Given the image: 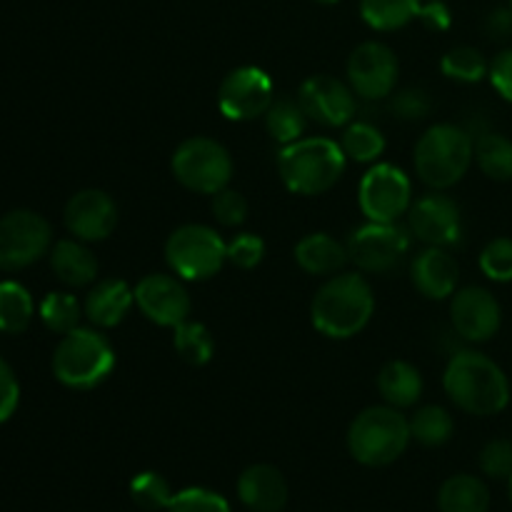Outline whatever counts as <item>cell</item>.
<instances>
[{
	"label": "cell",
	"instance_id": "1",
	"mask_svg": "<svg viewBox=\"0 0 512 512\" xmlns=\"http://www.w3.org/2000/svg\"><path fill=\"white\" fill-rule=\"evenodd\" d=\"M443 385L453 405H458L463 413L498 415L510 403V383L495 360L478 350H460L450 358L445 368Z\"/></svg>",
	"mask_w": 512,
	"mask_h": 512
},
{
	"label": "cell",
	"instance_id": "2",
	"mask_svg": "<svg viewBox=\"0 0 512 512\" xmlns=\"http://www.w3.org/2000/svg\"><path fill=\"white\" fill-rule=\"evenodd\" d=\"M373 313V288L358 273H340L328 278L310 303L313 328L330 340H348L363 333Z\"/></svg>",
	"mask_w": 512,
	"mask_h": 512
},
{
	"label": "cell",
	"instance_id": "3",
	"mask_svg": "<svg viewBox=\"0 0 512 512\" xmlns=\"http://www.w3.org/2000/svg\"><path fill=\"white\" fill-rule=\"evenodd\" d=\"M340 143L330 138H300L278 153V175L295 195H323L338 185L345 173Z\"/></svg>",
	"mask_w": 512,
	"mask_h": 512
},
{
	"label": "cell",
	"instance_id": "4",
	"mask_svg": "<svg viewBox=\"0 0 512 512\" xmlns=\"http://www.w3.org/2000/svg\"><path fill=\"white\" fill-rule=\"evenodd\" d=\"M475 160V140L468 130L453 123H438L420 135L415 145V170L418 178L433 190H448L458 185Z\"/></svg>",
	"mask_w": 512,
	"mask_h": 512
},
{
	"label": "cell",
	"instance_id": "5",
	"mask_svg": "<svg viewBox=\"0 0 512 512\" xmlns=\"http://www.w3.org/2000/svg\"><path fill=\"white\" fill-rule=\"evenodd\" d=\"M408 418L393 405H373L358 413L348 428V450L365 468H385L410 443Z\"/></svg>",
	"mask_w": 512,
	"mask_h": 512
},
{
	"label": "cell",
	"instance_id": "6",
	"mask_svg": "<svg viewBox=\"0 0 512 512\" xmlns=\"http://www.w3.org/2000/svg\"><path fill=\"white\" fill-rule=\"evenodd\" d=\"M115 368V350L105 335L90 328H75L53 353V375L70 390H93L108 380Z\"/></svg>",
	"mask_w": 512,
	"mask_h": 512
},
{
	"label": "cell",
	"instance_id": "7",
	"mask_svg": "<svg viewBox=\"0 0 512 512\" xmlns=\"http://www.w3.org/2000/svg\"><path fill=\"white\" fill-rule=\"evenodd\" d=\"M165 260L173 275L190 283L210 280L228 263V243L203 223H185L165 240Z\"/></svg>",
	"mask_w": 512,
	"mask_h": 512
},
{
	"label": "cell",
	"instance_id": "8",
	"mask_svg": "<svg viewBox=\"0 0 512 512\" xmlns=\"http://www.w3.org/2000/svg\"><path fill=\"white\" fill-rule=\"evenodd\" d=\"M175 180L185 190H193L200 195H215L228 188L233 178V158L223 143L205 135L183 140L175 148L173 160H170Z\"/></svg>",
	"mask_w": 512,
	"mask_h": 512
},
{
	"label": "cell",
	"instance_id": "9",
	"mask_svg": "<svg viewBox=\"0 0 512 512\" xmlns=\"http://www.w3.org/2000/svg\"><path fill=\"white\" fill-rule=\"evenodd\" d=\"M358 203L370 223H398L413 205V183L395 165L378 163L360 180Z\"/></svg>",
	"mask_w": 512,
	"mask_h": 512
},
{
	"label": "cell",
	"instance_id": "10",
	"mask_svg": "<svg viewBox=\"0 0 512 512\" xmlns=\"http://www.w3.org/2000/svg\"><path fill=\"white\" fill-rule=\"evenodd\" d=\"M413 233L400 223H365L348 238V255L363 273H390L408 255Z\"/></svg>",
	"mask_w": 512,
	"mask_h": 512
},
{
	"label": "cell",
	"instance_id": "11",
	"mask_svg": "<svg viewBox=\"0 0 512 512\" xmlns=\"http://www.w3.org/2000/svg\"><path fill=\"white\" fill-rule=\"evenodd\" d=\"M53 230L33 210H13L0 218V270L15 273L38 263L50 250Z\"/></svg>",
	"mask_w": 512,
	"mask_h": 512
},
{
	"label": "cell",
	"instance_id": "12",
	"mask_svg": "<svg viewBox=\"0 0 512 512\" xmlns=\"http://www.w3.org/2000/svg\"><path fill=\"white\" fill-rule=\"evenodd\" d=\"M273 100V80L263 68H255V65H240L230 70L218 90L220 113L235 123L263 118Z\"/></svg>",
	"mask_w": 512,
	"mask_h": 512
},
{
	"label": "cell",
	"instance_id": "13",
	"mask_svg": "<svg viewBox=\"0 0 512 512\" xmlns=\"http://www.w3.org/2000/svg\"><path fill=\"white\" fill-rule=\"evenodd\" d=\"M298 103L308 120L323 128H345L358 113V95L335 75H310L298 90Z\"/></svg>",
	"mask_w": 512,
	"mask_h": 512
},
{
	"label": "cell",
	"instance_id": "14",
	"mask_svg": "<svg viewBox=\"0 0 512 512\" xmlns=\"http://www.w3.org/2000/svg\"><path fill=\"white\" fill-rule=\"evenodd\" d=\"M398 75V55L378 40L358 45L348 58V85L365 100L390 98L398 85Z\"/></svg>",
	"mask_w": 512,
	"mask_h": 512
},
{
	"label": "cell",
	"instance_id": "15",
	"mask_svg": "<svg viewBox=\"0 0 512 512\" xmlns=\"http://www.w3.org/2000/svg\"><path fill=\"white\" fill-rule=\"evenodd\" d=\"M408 228L420 243L435 248H453L463 238L460 205L450 195L428 193L415 200L408 210Z\"/></svg>",
	"mask_w": 512,
	"mask_h": 512
},
{
	"label": "cell",
	"instance_id": "16",
	"mask_svg": "<svg viewBox=\"0 0 512 512\" xmlns=\"http://www.w3.org/2000/svg\"><path fill=\"white\" fill-rule=\"evenodd\" d=\"M135 305L150 323L160 328H178L190 315V295L175 275L150 273L133 288Z\"/></svg>",
	"mask_w": 512,
	"mask_h": 512
},
{
	"label": "cell",
	"instance_id": "17",
	"mask_svg": "<svg viewBox=\"0 0 512 512\" xmlns=\"http://www.w3.org/2000/svg\"><path fill=\"white\" fill-rule=\"evenodd\" d=\"M450 323L455 333L468 343H485L498 335L503 310L490 290L470 285V288L455 290L450 298Z\"/></svg>",
	"mask_w": 512,
	"mask_h": 512
},
{
	"label": "cell",
	"instance_id": "18",
	"mask_svg": "<svg viewBox=\"0 0 512 512\" xmlns=\"http://www.w3.org/2000/svg\"><path fill=\"white\" fill-rule=\"evenodd\" d=\"M65 228L83 243H100L110 238L118 225V205L98 188L78 190L65 205Z\"/></svg>",
	"mask_w": 512,
	"mask_h": 512
},
{
	"label": "cell",
	"instance_id": "19",
	"mask_svg": "<svg viewBox=\"0 0 512 512\" xmlns=\"http://www.w3.org/2000/svg\"><path fill=\"white\" fill-rule=\"evenodd\" d=\"M410 280H413L415 290L428 300L453 298V293L458 290L460 265L448 248L428 245L410 263Z\"/></svg>",
	"mask_w": 512,
	"mask_h": 512
},
{
	"label": "cell",
	"instance_id": "20",
	"mask_svg": "<svg viewBox=\"0 0 512 512\" xmlns=\"http://www.w3.org/2000/svg\"><path fill=\"white\" fill-rule=\"evenodd\" d=\"M238 498L250 512H283L288 505V483L273 465H250L238 478Z\"/></svg>",
	"mask_w": 512,
	"mask_h": 512
},
{
	"label": "cell",
	"instance_id": "21",
	"mask_svg": "<svg viewBox=\"0 0 512 512\" xmlns=\"http://www.w3.org/2000/svg\"><path fill=\"white\" fill-rule=\"evenodd\" d=\"M135 303V293L125 280L105 278L90 288L85 295L83 313L95 328H115L125 320Z\"/></svg>",
	"mask_w": 512,
	"mask_h": 512
},
{
	"label": "cell",
	"instance_id": "22",
	"mask_svg": "<svg viewBox=\"0 0 512 512\" xmlns=\"http://www.w3.org/2000/svg\"><path fill=\"white\" fill-rule=\"evenodd\" d=\"M50 268L68 288H85L98 280V258L83 240H58L50 248Z\"/></svg>",
	"mask_w": 512,
	"mask_h": 512
},
{
	"label": "cell",
	"instance_id": "23",
	"mask_svg": "<svg viewBox=\"0 0 512 512\" xmlns=\"http://www.w3.org/2000/svg\"><path fill=\"white\" fill-rule=\"evenodd\" d=\"M348 260V245L328 233H310L295 245V263L308 275H335Z\"/></svg>",
	"mask_w": 512,
	"mask_h": 512
},
{
	"label": "cell",
	"instance_id": "24",
	"mask_svg": "<svg viewBox=\"0 0 512 512\" xmlns=\"http://www.w3.org/2000/svg\"><path fill=\"white\" fill-rule=\"evenodd\" d=\"M378 390L385 405L393 408H413L423 395V375L408 360H390L378 375Z\"/></svg>",
	"mask_w": 512,
	"mask_h": 512
},
{
	"label": "cell",
	"instance_id": "25",
	"mask_svg": "<svg viewBox=\"0 0 512 512\" xmlns=\"http://www.w3.org/2000/svg\"><path fill=\"white\" fill-rule=\"evenodd\" d=\"M440 512H488L490 490L480 478L468 473L453 475L438 493Z\"/></svg>",
	"mask_w": 512,
	"mask_h": 512
},
{
	"label": "cell",
	"instance_id": "26",
	"mask_svg": "<svg viewBox=\"0 0 512 512\" xmlns=\"http://www.w3.org/2000/svg\"><path fill=\"white\" fill-rule=\"evenodd\" d=\"M263 118L268 135L280 145H290L303 138L305 125H308V115L300 108L298 98H288V95L275 98Z\"/></svg>",
	"mask_w": 512,
	"mask_h": 512
},
{
	"label": "cell",
	"instance_id": "27",
	"mask_svg": "<svg viewBox=\"0 0 512 512\" xmlns=\"http://www.w3.org/2000/svg\"><path fill=\"white\" fill-rule=\"evenodd\" d=\"M420 0H360V15L373 30H398L420 18Z\"/></svg>",
	"mask_w": 512,
	"mask_h": 512
},
{
	"label": "cell",
	"instance_id": "28",
	"mask_svg": "<svg viewBox=\"0 0 512 512\" xmlns=\"http://www.w3.org/2000/svg\"><path fill=\"white\" fill-rule=\"evenodd\" d=\"M410 425V438L418 440L423 448H440V445L448 443L453 438V415L448 413L440 405H425L413 413V418L408 420Z\"/></svg>",
	"mask_w": 512,
	"mask_h": 512
},
{
	"label": "cell",
	"instance_id": "29",
	"mask_svg": "<svg viewBox=\"0 0 512 512\" xmlns=\"http://www.w3.org/2000/svg\"><path fill=\"white\" fill-rule=\"evenodd\" d=\"M340 148L353 163H375L385 153V135L365 120H353L340 135Z\"/></svg>",
	"mask_w": 512,
	"mask_h": 512
},
{
	"label": "cell",
	"instance_id": "30",
	"mask_svg": "<svg viewBox=\"0 0 512 512\" xmlns=\"http://www.w3.org/2000/svg\"><path fill=\"white\" fill-rule=\"evenodd\" d=\"M33 320V298L20 283H0V333L18 335Z\"/></svg>",
	"mask_w": 512,
	"mask_h": 512
},
{
	"label": "cell",
	"instance_id": "31",
	"mask_svg": "<svg viewBox=\"0 0 512 512\" xmlns=\"http://www.w3.org/2000/svg\"><path fill=\"white\" fill-rule=\"evenodd\" d=\"M173 348L183 363L200 368V365L210 363V358H213L215 340L203 323L185 320L178 328H173Z\"/></svg>",
	"mask_w": 512,
	"mask_h": 512
},
{
	"label": "cell",
	"instance_id": "32",
	"mask_svg": "<svg viewBox=\"0 0 512 512\" xmlns=\"http://www.w3.org/2000/svg\"><path fill=\"white\" fill-rule=\"evenodd\" d=\"M475 160L490 180H512V140L505 135H480L475 140Z\"/></svg>",
	"mask_w": 512,
	"mask_h": 512
},
{
	"label": "cell",
	"instance_id": "33",
	"mask_svg": "<svg viewBox=\"0 0 512 512\" xmlns=\"http://www.w3.org/2000/svg\"><path fill=\"white\" fill-rule=\"evenodd\" d=\"M488 68L490 63L483 58V53L470 45H458L440 60V70L445 78L458 80V83H480L488 75Z\"/></svg>",
	"mask_w": 512,
	"mask_h": 512
},
{
	"label": "cell",
	"instance_id": "34",
	"mask_svg": "<svg viewBox=\"0 0 512 512\" xmlns=\"http://www.w3.org/2000/svg\"><path fill=\"white\" fill-rule=\"evenodd\" d=\"M80 315H83V305L70 293H50L40 303V320L45 328L58 335H68L70 330L80 328Z\"/></svg>",
	"mask_w": 512,
	"mask_h": 512
},
{
	"label": "cell",
	"instance_id": "35",
	"mask_svg": "<svg viewBox=\"0 0 512 512\" xmlns=\"http://www.w3.org/2000/svg\"><path fill=\"white\" fill-rule=\"evenodd\" d=\"M130 498L140 510H168L173 490L160 473H140L130 480Z\"/></svg>",
	"mask_w": 512,
	"mask_h": 512
},
{
	"label": "cell",
	"instance_id": "36",
	"mask_svg": "<svg viewBox=\"0 0 512 512\" xmlns=\"http://www.w3.org/2000/svg\"><path fill=\"white\" fill-rule=\"evenodd\" d=\"M480 270L495 283L512 280V238H495L480 253Z\"/></svg>",
	"mask_w": 512,
	"mask_h": 512
},
{
	"label": "cell",
	"instance_id": "37",
	"mask_svg": "<svg viewBox=\"0 0 512 512\" xmlns=\"http://www.w3.org/2000/svg\"><path fill=\"white\" fill-rule=\"evenodd\" d=\"M168 512H230V505L223 495L213 493V490L188 488L173 495Z\"/></svg>",
	"mask_w": 512,
	"mask_h": 512
},
{
	"label": "cell",
	"instance_id": "38",
	"mask_svg": "<svg viewBox=\"0 0 512 512\" xmlns=\"http://www.w3.org/2000/svg\"><path fill=\"white\" fill-rule=\"evenodd\" d=\"M390 110H393L395 118L415 123V120L428 118L430 110H433V100L423 88H403L390 95Z\"/></svg>",
	"mask_w": 512,
	"mask_h": 512
},
{
	"label": "cell",
	"instance_id": "39",
	"mask_svg": "<svg viewBox=\"0 0 512 512\" xmlns=\"http://www.w3.org/2000/svg\"><path fill=\"white\" fill-rule=\"evenodd\" d=\"M213 218L218 220L223 228H238L248 218V200L238 190L223 188L220 193L213 195Z\"/></svg>",
	"mask_w": 512,
	"mask_h": 512
},
{
	"label": "cell",
	"instance_id": "40",
	"mask_svg": "<svg viewBox=\"0 0 512 512\" xmlns=\"http://www.w3.org/2000/svg\"><path fill=\"white\" fill-rule=\"evenodd\" d=\"M265 243L255 233H240L228 243V263L240 270H253L263 263Z\"/></svg>",
	"mask_w": 512,
	"mask_h": 512
},
{
	"label": "cell",
	"instance_id": "41",
	"mask_svg": "<svg viewBox=\"0 0 512 512\" xmlns=\"http://www.w3.org/2000/svg\"><path fill=\"white\" fill-rule=\"evenodd\" d=\"M480 468L490 478H510L512 475V443L510 440H493L480 453Z\"/></svg>",
	"mask_w": 512,
	"mask_h": 512
},
{
	"label": "cell",
	"instance_id": "42",
	"mask_svg": "<svg viewBox=\"0 0 512 512\" xmlns=\"http://www.w3.org/2000/svg\"><path fill=\"white\" fill-rule=\"evenodd\" d=\"M20 403V385L13 368L5 360H0V423L13 418L15 408Z\"/></svg>",
	"mask_w": 512,
	"mask_h": 512
},
{
	"label": "cell",
	"instance_id": "43",
	"mask_svg": "<svg viewBox=\"0 0 512 512\" xmlns=\"http://www.w3.org/2000/svg\"><path fill=\"white\" fill-rule=\"evenodd\" d=\"M488 78L493 88L503 95L508 103H512V48L500 50L493 60H490Z\"/></svg>",
	"mask_w": 512,
	"mask_h": 512
},
{
	"label": "cell",
	"instance_id": "44",
	"mask_svg": "<svg viewBox=\"0 0 512 512\" xmlns=\"http://www.w3.org/2000/svg\"><path fill=\"white\" fill-rule=\"evenodd\" d=\"M420 18H423V23L428 25V28H435V30H445L450 25L448 10H445V5H440V3L425 5L423 13H420Z\"/></svg>",
	"mask_w": 512,
	"mask_h": 512
},
{
	"label": "cell",
	"instance_id": "45",
	"mask_svg": "<svg viewBox=\"0 0 512 512\" xmlns=\"http://www.w3.org/2000/svg\"><path fill=\"white\" fill-rule=\"evenodd\" d=\"M488 30L493 33V38H510L512 35V10H498V13L490 15Z\"/></svg>",
	"mask_w": 512,
	"mask_h": 512
},
{
	"label": "cell",
	"instance_id": "46",
	"mask_svg": "<svg viewBox=\"0 0 512 512\" xmlns=\"http://www.w3.org/2000/svg\"><path fill=\"white\" fill-rule=\"evenodd\" d=\"M318 3H325V5H333V3H338V0H318Z\"/></svg>",
	"mask_w": 512,
	"mask_h": 512
},
{
	"label": "cell",
	"instance_id": "47",
	"mask_svg": "<svg viewBox=\"0 0 512 512\" xmlns=\"http://www.w3.org/2000/svg\"><path fill=\"white\" fill-rule=\"evenodd\" d=\"M510 500H512V475H510Z\"/></svg>",
	"mask_w": 512,
	"mask_h": 512
},
{
	"label": "cell",
	"instance_id": "48",
	"mask_svg": "<svg viewBox=\"0 0 512 512\" xmlns=\"http://www.w3.org/2000/svg\"><path fill=\"white\" fill-rule=\"evenodd\" d=\"M510 10H512V0H510Z\"/></svg>",
	"mask_w": 512,
	"mask_h": 512
}]
</instances>
